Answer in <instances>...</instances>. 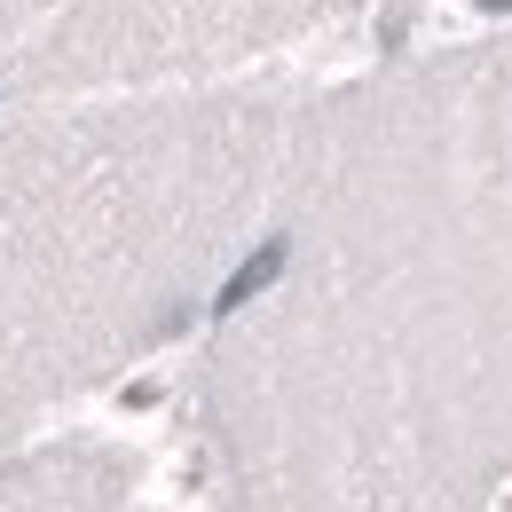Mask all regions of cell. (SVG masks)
<instances>
[{"mask_svg":"<svg viewBox=\"0 0 512 512\" xmlns=\"http://www.w3.org/2000/svg\"><path fill=\"white\" fill-rule=\"evenodd\" d=\"M197 434L213 512L512 505V32L292 119Z\"/></svg>","mask_w":512,"mask_h":512,"instance_id":"1","label":"cell"},{"mask_svg":"<svg viewBox=\"0 0 512 512\" xmlns=\"http://www.w3.org/2000/svg\"><path fill=\"white\" fill-rule=\"evenodd\" d=\"M292 119L213 95L0 134V449L229 292Z\"/></svg>","mask_w":512,"mask_h":512,"instance_id":"2","label":"cell"},{"mask_svg":"<svg viewBox=\"0 0 512 512\" xmlns=\"http://www.w3.org/2000/svg\"><path fill=\"white\" fill-rule=\"evenodd\" d=\"M0 512H158V497L127 449L56 434L0 449Z\"/></svg>","mask_w":512,"mask_h":512,"instance_id":"3","label":"cell"},{"mask_svg":"<svg viewBox=\"0 0 512 512\" xmlns=\"http://www.w3.org/2000/svg\"><path fill=\"white\" fill-rule=\"evenodd\" d=\"M505 512H512V505H505Z\"/></svg>","mask_w":512,"mask_h":512,"instance_id":"4","label":"cell"}]
</instances>
